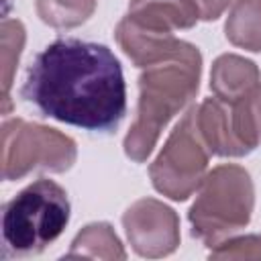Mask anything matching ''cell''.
<instances>
[{"mask_svg":"<svg viewBox=\"0 0 261 261\" xmlns=\"http://www.w3.org/2000/svg\"><path fill=\"white\" fill-rule=\"evenodd\" d=\"M22 98L43 116L94 133L114 130L126 114L120 61L100 43L57 39L27 69Z\"/></svg>","mask_w":261,"mask_h":261,"instance_id":"1","label":"cell"},{"mask_svg":"<svg viewBox=\"0 0 261 261\" xmlns=\"http://www.w3.org/2000/svg\"><path fill=\"white\" fill-rule=\"evenodd\" d=\"M202 57L167 59L143 67L139 75V102L130 130L124 137L128 159L145 161L165 124L179 114L200 88Z\"/></svg>","mask_w":261,"mask_h":261,"instance_id":"2","label":"cell"},{"mask_svg":"<svg viewBox=\"0 0 261 261\" xmlns=\"http://www.w3.org/2000/svg\"><path fill=\"white\" fill-rule=\"evenodd\" d=\"M69 200L53 179H37L6 202L2 212L4 253L31 257L57 241L69 222Z\"/></svg>","mask_w":261,"mask_h":261,"instance_id":"3","label":"cell"},{"mask_svg":"<svg viewBox=\"0 0 261 261\" xmlns=\"http://www.w3.org/2000/svg\"><path fill=\"white\" fill-rule=\"evenodd\" d=\"M255 188L245 167L224 163L206 173L188 212L192 234L206 247L230 239L251 222Z\"/></svg>","mask_w":261,"mask_h":261,"instance_id":"4","label":"cell"},{"mask_svg":"<svg viewBox=\"0 0 261 261\" xmlns=\"http://www.w3.org/2000/svg\"><path fill=\"white\" fill-rule=\"evenodd\" d=\"M77 159L75 141L57 128L20 118L2 124V177L20 179L35 169L67 171Z\"/></svg>","mask_w":261,"mask_h":261,"instance_id":"5","label":"cell"},{"mask_svg":"<svg viewBox=\"0 0 261 261\" xmlns=\"http://www.w3.org/2000/svg\"><path fill=\"white\" fill-rule=\"evenodd\" d=\"M208 155L210 151L196 124V106H192L149 167L153 188L175 202L188 200L206 177Z\"/></svg>","mask_w":261,"mask_h":261,"instance_id":"6","label":"cell"},{"mask_svg":"<svg viewBox=\"0 0 261 261\" xmlns=\"http://www.w3.org/2000/svg\"><path fill=\"white\" fill-rule=\"evenodd\" d=\"M122 226L130 247L149 259L171 255L179 245V218L155 198L137 200L122 214Z\"/></svg>","mask_w":261,"mask_h":261,"instance_id":"7","label":"cell"},{"mask_svg":"<svg viewBox=\"0 0 261 261\" xmlns=\"http://www.w3.org/2000/svg\"><path fill=\"white\" fill-rule=\"evenodd\" d=\"M116 41L120 49L128 55V59L137 67H149L159 61L167 59H188V57H202L198 47L175 39L173 33H155L149 29L139 27L128 16H124L116 24Z\"/></svg>","mask_w":261,"mask_h":261,"instance_id":"8","label":"cell"},{"mask_svg":"<svg viewBox=\"0 0 261 261\" xmlns=\"http://www.w3.org/2000/svg\"><path fill=\"white\" fill-rule=\"evenodd\" d=\"M196 124L210 153L220 157H243L251 153L232 130L230 104L220 98H206L196 106Z\"/></svg>","mask_w":261,"mask_h":261,"instance_id":"9","label":"cell"},{"mask_svg":"<svg viewBox=\"0 0 261 261\" xmlns=\"http://www.w3.org/2000/svg\"><path fill=\"white\" fill-rule=\"evenodd\" d=\"M126 16L143 29L173 33L175 29H192L200 10L196 0H130Z\"/></svg>","mask_w":261,"mask_h":261,"instance_id":"10","label":"cell"},{"mask_svg":"<svg viewBox=\"0 0 261 261\" xmlns=\"http://www.w3.org/2000/svg\"><path fill=\"white\" fill-rule=\"evenodd\" d=\"M259 67L241 55L224 53L214 59L210 71V90L216 98L232 104L259 84Z\"/></svg>","mask_w":261,"mask_h":261,"instance_id":"11","label":"cell"},{"mask_svg":"<svg viewBox=\"0 0 261 261\" xmlns=\"http://www.w3.org/2000/svg\"><path fill=\"white\" fill-rule=\"evenodd\" d=\"M226 39L247 51H261V0H237L224 22Z\"/></svg>","mask_w":261,"mask_h":261,"instance_id":"12","label":"cell"},{"mask_svg":"<svg viewBox=\"0 0 261 261\" xmlns=\"http://www.w3.org/2000/svg\"><path fill=\"white\" fill-rule=\"evenodd\" d=\"M67 257H92V259H124L120 239L108 222H92L84 226L67 253Z\"/></svg>","mask_w":261,"mask_h":261,"instance_id":"13","label":"cell"},{"mask_svg":"<svg viewBox=\"0 0 261 261\" xmlns=\"http://www.w3.org/2000/svg\"><path fill=\"white\" fill-rule=\"evenodd\" d=\"M230 118L237 139L253 151L261 141V82L230 104Z\"/></svg>","mask_w":261,"mask_h":261,"instance_id":"14","label":"cell"},{"mask_svg":"<svg viewBox=\"0 0 261 261\" xmlns=\"http://www.w3.org/2000/svg\"><path fill=\"white\" fill-rule=\"evenodd\" d=\"M39 18L55 29L84 24L96 10V0H35Z\"/></svg>","mask_w":261,"mask_h":261,"instance_id":"15","label":"cell"},{"mask_svg":"<svg viewBox=\"0 0 261 261\" xmlns=\"http://www.w3.org/2000/svg\"><path fill=\"white\" fill-rule=\"evenodd\" d=\"M24 45V27L20 20H4L2 22V84H4V100L8 108V90L12 86L14 67L18 63L20 51Z\"/></svg>","mask_w":261,"mask_h":261,"instance_id":"16","label":"cell"},{"mask_svg":"<svg viewBox=\"0 0 261 261\" xmlns=\"http://www.w3.org/2000/svg\"><path fill=\"white\" fill-rule=\"evenodd\" d=\"M210 257L214 259H261V234L230 237L212 247Z\"/></svg>","mask_w":261,"mask_h":261,"instance_id":"17","label":"cell"},{"mask_svg":"<svg viewBox=\"0 0 261 261\" xmlns=\"http://www.w3.org/2000/svg\"><path fill=\"white\" fill-rule=\"evenodd\" d=\"M232 0H196L202 20H216Z\"/></svg>","mask_w":261,"mask_h":261,"instance_id":"18","label":"cell"}]
</instances>
